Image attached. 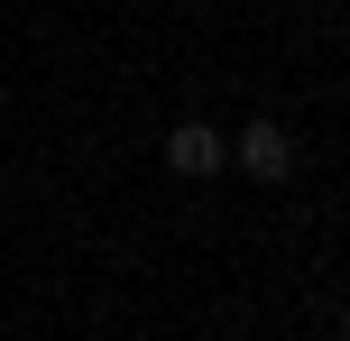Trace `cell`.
Listing matches in <instances>:
<instances>
[{
    "label": "cell",
    "mask_w": 350,
    "mask_h": 341,
    "mask_svg": "<svg viewBox=\"0 0 350 341\" xmlns=\"http://www.w3.org/2000/svg\"><path fill=\"white\" fill-rule=\"evenodd\" d=\"M230 157H240V176H258V185H286V176H295V139H286V120H240Z\"/></svg>",
    "instance_id": "cell-1"
},
{
    "label": "cell",
    "mask_w": 350,
    "mask_h": 341,
    "mask_svg": "<svg viewBox=\"0 0 350 341\" xmlns=\"http://www.w3.org/2000/svg\"><path fill=\"white\" fill-rule=\"evenodd\" d=\"M221 157H230V139L212 120H175L166 129V166H175V176H221Z\"/></svg>",
    "instance_id": "cell-2"
}]
</instances>
